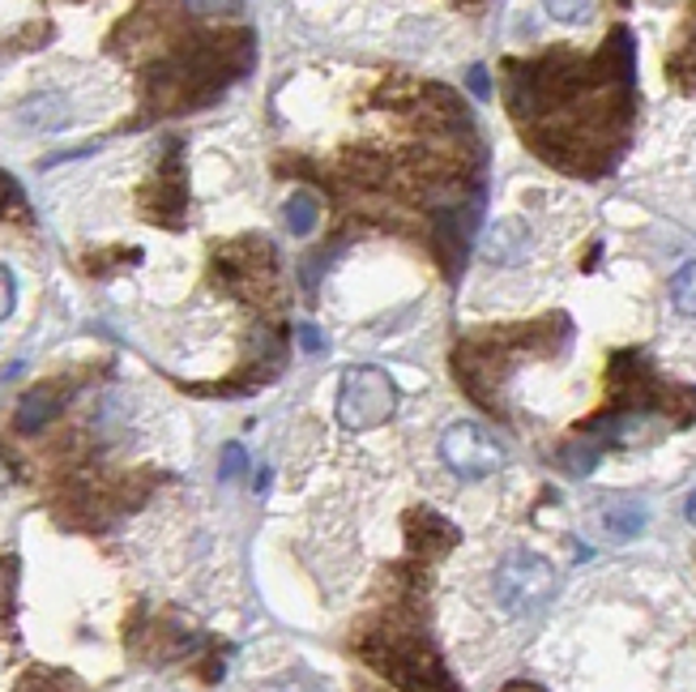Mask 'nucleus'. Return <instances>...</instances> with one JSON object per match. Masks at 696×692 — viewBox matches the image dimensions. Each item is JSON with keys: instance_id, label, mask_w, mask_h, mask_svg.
Returning <instances> with one entry per match:
<instances>
[{"instance_id": "obj_1", "label": "nucleus", "mask_w": 696, "mask_h": 692, "mask_svg": "<svg viewBox=\"0 0 696 692\" xmlns=\"http://www.w3.org/2000/svg\"><path fill=\"white\" fill-rule=\"evenodd\" d=\"M551 594H556V568L547 556H538L530 547L508 552L496 568V598L508 616H530Z\"/></svg>"}, {"instance_id": "obj_2", "label": "nucleus", "mask_w": 696, "mask_h": 692, "mask_svg": "<svg viewBox=\"0 0 696 692\" xmlns=\"http://www.w3.org/2000/svg\"><path fill=\"white\" fill-rule=\"evenodd\" d=\"M398 411V385L380 368H350L338 394V419L350 432H368L389 424Z\"/></svg>"}, {"instance_id": "obj_3", "label": "nucleus", "mask_w": 696, "mask_h": 692, "mask_svg": "<svg viewBox=\"0 0 696 692\" xmlns=\"http://www.w3.org/2000/svg\"><path fill=\"white\" fill-rule=\"evenodd\" d=\"M368 659L377 662L389 680H398L407 692H457V684L449 680L436 654L414 646V641H393V646H368Z\"/></svg>"}, {"instance_id": "obj_4", "label": "nucleus", "mask_w": 696, "mask_h": 692, "mask_svg": "<svg viewBox=\"0 0 696 692\" xmlns=\"http://www.w3.org/2000/svg\"><path fill=\"white\" fill-rule=\"evenodd\" d=\"M441 454L462 479H483V475H496L505 466V449L478 424H453V428L444 432Z\"/></svg>"}, {"instance_id": "obj_5", "label": "nucleus", "mask_w": 696, "mask_h": 692, "mask_svg": "<svg viewBox=\"0 0 696 692\" xmlns=\"http://www.w3.org/2000/svg\"><path fill=\"white\" fill-rule=\"evenodd\" d=\"M526 248H530V231H526V223H517V219L492 223L487 235H483V253H487V262L517 265L521 257H526Z\"/></svg>"}, {"instance_id": "obj_6", "label": "nucleus", "mask_w": 696, "mask_h": 692, "mask_svg": "<svg viewBox=\"0 0 696 692\" xmlns=\"http://www.w3.org/2000/svg\"><path fill=\"white\" fill-rule=\"evenodd\" d=\"M61 406H64V397L56 385H39V390H31V394L18 402L13 424H18V432H43L61 415Z\"/></svg>"}, {"instance_id": "obj_7", "label": "nucleus", "mask_w": 696, "mask_h": 692, "mask_svg": "<svg viewBox=\"0 0 696 692\" xmlns=\"http://www.w3.org/2000/svg\"><path fill=\"white\" fill-rule=\"evenodd\" d=\"M641 526H645V504H636V500H615L602 509V530L611 539H633Z\"/></svg>"}, {"instance_id": "obj_8", "label": "nucleus", "mask_w": 696, "mask_h": 692, "mask_svg": "<svg viewBox=\"0 0 696 692\" xmlns=\"http://www.w3.org/2000/svg\"><path fill=\"white\" fill-rule=\"evenodd\" d=\"M283 219H286V227L295 231V235H308V231L317 227V219H320V210H317V201H313V193H291L283 205Z\"/></svg>"}, {"instance_id": "obj_9", "label": "nucleus", "mask_w": 696, "mask_h": 692, "mask_svg": "<svg viewBox=\"0 0 696 692\" xmlns=\"http://www.w3.org/2000/svg\"><path fill=\"white\" fill-rule=\"evenodd\" d=\"M671 299L684 317H696V262H688L675 278H671Z\"/></svg>"}, {"instance_id": "obj_10", "label": "nucleus", "mask_w": 696, "mask_h": 692, "mask_svg": "<svg viewBox=\"0 0 696 692\" xmlns=\"http://www.w3.org/2000/svg\"><path fill=\"white\" fill-rule=\"evenodd\" d=\"M244 470H249V454H244V445H240V440H231V445L222 449L219 479H222V483H231V479H240Z\"/></svg>"}, {"instance_id": "obj_11", "label": "nucleus", "mask_w": 696, "mask_h": 692, "mask_svg": "<svg viewBox=\"0 0 696 692\" xmlns=\"http://www.w3.org/2000/svg\"><path fill=\"white\" fill-rule=\"evenodd\" d=\"M547 13L560 18V22H581V18L594 13V4L590 0H547Z\"/></svg>"}, {"instance_id": "obj_12", "label": "nucleus", "mask_w": 696, "mask_h": 692, "mask_svg": "<svg viewBox=\"0 0 696 692\" xmlns=\"http://www.w3.org/2000/svg\"><path fill=\"white\" fill-rule=\"evenodd\" d=\"M13 299H18V283H13V274L0 265V321L13 312Z\"/></svg>"}, {"instance_id": "obj_13", "label": "nucleus", "mask_w": 696, "mask_h": 692, "mask_svg": "<svg viewBox=\"0 0 696 692\" xmlns=\"http://www.w3.org/2000/svg\"><path fill=\"white\" fill-rule=\"evenodd\" d=\"M299 347H304V351H313V355L325 351V338L317 333V326H299Z\"/></svg>"}, {"instance_id": "obj_14", "label": "nucleus", "mask_w": 696, "mask_h": 692, "mask_svg": "<svg viewBox=\"0 0 696 692\" xmlns=\"http://www.w3.org/2000/svg\"><path fill=\"white\" fill-rule=\"evenodd\" d=\"M466 77H471V91H475L478 99H487V95H492V86H487V68L483 65H471L466 68Z\"/></svg>"}, {"instance_id": "obj_15", "label": "nucleus", "mask_w": 696, "mask_h": 692, "mask_svg": "<svg viewBox=\"0 0 696 692\" xmlns=\"http://www.w3.org/2000/svg\"><path fill=\"white\" fill-rule=\"evenodd\" d=\"M505 692H542V689H535V684H508Z\"/></svg>"}, {"instance_id": "obj_16", "label": "nucleus", "mask_w": 696, "mask_h": 692, "mask_svg": "<svg viewBox=\"0 0 696 692\" xmlns=\"http://www.w3.org/2000/svg\"><path fill=\"white\" fill-rule=\"evenodd\" d=\"M688 522H696V492L688 496Z\"/></svg>"}]
</instances>
